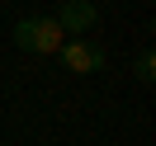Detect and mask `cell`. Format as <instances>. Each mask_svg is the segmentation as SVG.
<instances>
[{"label":"cell","instance_id":"1","mask_svg":"<svg viewBox=\"0 0 156 146\" xmlns=\"http://www.w3.org/2000/svg\"><path fill=\"white\" fill-rule=\"evenodd\" d=\"M62 24L52 19V14H29V19L14 24V47L19 52H57L62 47Z\"/></svg>","mask_w":156,"mask_h":146},{"label":"cell","instance_id":"2","mask_svg":"<svg viewBox=\"0 0 156 146\" xmlns=\"http://www.w3.org/2000/svg\"><path fill=\"white\" fill-rule=\"evenodd\" d=\"M57 57H62V66H66L71 76H95V71H104V47H99V42H90V38L62 42Z\"/></svg>","mask_w":156,"mask_h":146},{"label":"cell","instance_id":"3","mask_svg":"<svg viewBox=\"0 0 156 146\" xmlns=\"http://www.w3.org/2000/svg\"><path fill=\"white\" fill-rule=\"evenodd\" d=\"M95 19H99V10L90 5V0H66V5H62V14H57L62 33H76V38L95 29Z\"/></svg>","mask_w":156,"mask_h":146},{"label":"cell","instance_id":"4","mask_svg":"<svg viewBox=\"0 0 156 146\" xmlns=\"http://www.w3.org/2000/svg\"><path fill=\"white\" fill-rule=\"evenodd\" d=\"M133 76L142 80V85H151V80H156V52H151V47H142V52H137V61H133Z\"/></svg>","mask_w":156,"mask_h":146}]
</instances>
